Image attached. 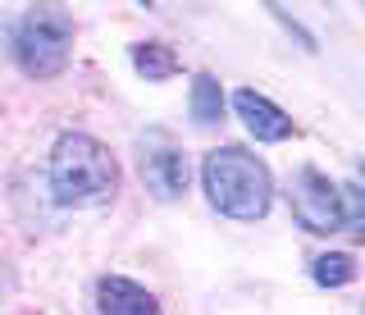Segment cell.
<instances>
[{"instance_id":"cell-1","label":"cell","mask_w":365,"mask_h":315,"mask_svg":"<svg viewBox=\"0 0 365 315\" xmlns=\"http://www.w3.org/2000/svg\"><path fill=\"white\" fill-rule=\"evenodd\" d=\"M51 197L64 210L106 206L119 192V160L91 133H60L51 146Z\"/></svg>"},{"instance_id":"cell-2","label":"cell","mask_w":365,"mask_h":315,"mask_svg":"<svg viewBox=\"0 0 365 315\" xmlns=\"http://www.w3.org/2000/svg\"><path fill=\"white\" fill-rule=\"evenodd\" d=\"M201 187L210 206L228 220H265L274 206V174L247 146H215L201 160Z\"/></svg>"},{"instance_id":"cell-3","label":"cell","mask_w":365,"mask_h":315,"mask_svg":"<svg viewBox=\"0 0 365 315\" xmlns=\"http://www.w3.org/2000/svg\"><path fill=\"white\" fill-rule=\"evenodd\" d=\"M9 55L28 78L64 73L73 55V19L60 5H28L9 28Z\"/></svg>"},{"instance_id":"cell-4","label":"cell","mask_w":365,"mask_h":315,"mask_svg":"<svg viewBox=\"0 0 365 315\" xmlns=\"http://www.w3.org/2000/svg\"><path fill=\"white\" fill-rule=\"evenodd\" d=\"M288 206H292V220L302 224L306 233H329L342 229V197H338V183L329 174H319L315 165H302L288 183Z\"/></svg>"},{"instance_id":"cell-5","label":"cell","mask_w":365,"mask_h":315,"mask_svg":"<svg viewBox=\"0 0 365 315\" xmlns=\"http://www.w3.org/2000/svg\"><path fill=\"white\" fill-rule=\"evenodd\" d=\"M142 183L155 201H178L187 192V155L169 133L142 138Z\"/></svg>"},{"instance_id":"cell-6","label":"cell","mask_w":365,"mask_h":315,"mask_svg":"<svg viewBox=\"0 0 365 315\" xmlns=\"http://www.w3.org/2000/svg\"><path fill=\"white\" fill-rule=\"evenodd\" d=\"M233 110H237V119L247 123V133L256 142H288L297 133V123H292L288 110H279L269 96H260L256 87H242V92L233 96Z\"/></svg>"},{"instance_id":"cell-7","label":"cell","mask_w":365,"mask_h":315,"mask_svg":"<svg viewBox=\"0 0 365 315\" xmlns=\"http://www.w3.org/2000/svg\"><path fill=\"white\" fill-rule=\"evenodd\" d=\"M96 306L101 315H160L155 292H146L142 284H133L123 274H106L96 284Z\"/></svg>"},{"instance_id":"cell-8","label":"cell","mask_w":365,"mask_h":315,"mask_svg":"<svg viewBox=\"0 0 365 315\" xmlns=\"http://www.w3.org/2000/svg\"><path fill=\"white\" fill-rule=\"evenodd\" d=\"M192 119L201 123V128H210V123H220L224 119V87H220V78L215 73H197L192 78Z\"/></svg>"},{"instance_id":"cell-9","label":"cell","mask_w":365,"mask_h":315,"mask_svg":"<svg viewBox=\"0 0 365 315\" xmlns=\"http://www.w3.org/2000/svg\"><path fill=\"white\" fill-rule=\"evenodd\" d=\"M342 197V229L351 242H365V170H356L347 183H338Z\"/></svg>"},{"instance_id":"cell-10","label":"cell","mask_w":365,"mask_h":315,"mask_svg":"<svg viewBox=\"0 0 365 315\" xmlns=\"http://www.w3.org/2000/svg\"><path fill=\"white\" fill-rule=\"evenodd\" d=\"M133 69L146 83H165V78L178 73V55L169 46H160V41H142V46H133Z\"/></svg>"},{"instance_id":"cell-11","label":"cell","mask_w":365,"mask_h":315,"mask_svg":"<svg viewBox=\"0 0 365 315\" xmlns=\"http://www.w3.org/2000/svg\"><path fill=\"white\" fill-rule=\"evenodd\" d=\"M311 279H315L319 288H347V284H356V256H347V252L315 256V261H311Z\"/></svg>"},{"instance_id":"cell-12","label":"cell","mask_w":365,"mask_h":315,"mask_svg":"<svg viewBox=\"0 0 365 315\" xmlns=\"http://www.w3.org/2000/svg\"><path fill=\"white\" fill-rule=\"evenodd\" d=\"M361 315H365V301H361Z\"/></svg>"}]
</instances>
